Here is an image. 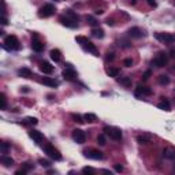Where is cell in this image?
I'll return each instance as SVG.
<instances>
[{"instance_id": "cell-1", "label": "cell", "mask_w": 175, "mask_h": 175, "mask_svg": "<svg viewBox=\"0 0 175 175\" xmlns=\"http://www.w3.org/2000/svg\"><path fill=\"white\" fill-rule=\"evenodd\" d=\"M59 21L63 26H67L70 29H74V27L78 26V15L71 10H66V14L62 15L59 18Z\"/></svg>"}, {"instance_id": "cell-2", "label": "cell", "mask_w": 175, "mask_h": 175, "mask_svg": "<svg viewBox=\"0 0 175 175\" xmlns=\"http://www.w3.org/2000/svg\"><path fill=\"white\" fill-rule=\"evenodd\" d=\"M75 41H77V43H78L85 51H88V52H90V53H93V55L98 56V49H97V47L94 45V44L92 43L90 40H88L86 37H84V36H77V37H75Z\"/></svg>"}, {"instance_id": "cell-3", "label": "cell", "mask_w": 175, "mask_h": 175, "mask_svg": "<svg viewBox=\"0 0 175 175\" xmlns=\"http://www.w3.org/2000/svg\"><path fill=\"white\" fill-rule=\"evenodd\" d=\"M103 131L107 137H110L111 140H115V141H120L122 137H123L122 130L118 129V127H115V126H106L103 129Z\"/></svg>"}, {"instance_id": "cell-4", "label": "cell", "mask_w": 175, "mask_h": 175, "mask_svg": "<svg viewBox=\"0 0 175 175\" xmlns=\"http://www.w3.org/2000/svg\"><path fill=\"white\" fill-rule=\"evenodd\" d=\"M4 48L8 51H17L21 48V43L18 40L17 36L14 34H10V36H6L4 39Z\"/></svg>"}, {"instance_id": "cell-5", "label": "cell", "mask_w": 175, "mask_h": 175, "mask_svg": "<svg viewBox=\"0 0 175 175\" xmlns=\"http://www.w3.org/2000/svg\"><path fill=\"white\" fill-rule=\"evenodd\" d=\"M44 152L48 155V157L53 159V160H62V159H63V156L60 155V152L53 145H51V144L44 145Z\"/></svg>"}, {"instance_id": "cell-6", "label": "cell", "mask_w": 175, "mask_h": 175, "mask_svg": "<svg viewBox=\"0 0 175 175\" xmlns=\"http://www.w3.org/2000/svg\"><path fill=\"white\" fill-rule=\"evenodd\" d=\"M167 62H168L167 55H165L164 52H159L157 55H156V58L152 60V66H155V67H157V69H161L167 65Z\"/></svg>"}, {"instance_id": "cell-7", "label": "cell", "mask_w": 175, "mask_h": 175, "mask_svg": "<svg viewBox=\"0 0 175 175\" xmlns=\"http://www.w3.org/2000/svg\"><path fill=\"white\" fill-rule=\"evenodd\" d=\"M84 156H85V157H88V159H93V160H101V159H104L103 152L98 151V149H93V148L85 149Z\"/></svg>"}, {"instance_id": "cell-8", "label": "cell", "mask_w": 175, "mask_h": 175, "mask_svg": "<svg viewBox=\"0 0 175 175\" xmlns=\"http://www.w3.org/2000/svg\"><path fill=\"white\" fill-rule=\"evenodd\" d=\"M55 6L53 4H45L39 10V17L40 18H49L55 14Z\"/></svg>"}, {"instance_id": "cell-9", "label": "cell", "mask_w": 175, "mask_h": 175, "mask_svg": "<svg viewBox=\"0 0 175 175\" xmlns=\"http://www.w3.org/2000/svg\"><path fill=\"white\" fill-rule=\"evenodd\" d=\"M62 77L66 79V81H75L77 79V73H75V70L73 69V66L67 63L66 65V70L62 73Z\"/></svg>"}, {"instance_id": "cell-10", "label": "cell", "mask_w": 175, "mask_h": 175, "mask_svg": "<svg viewBox=\"0 0 175 175\" xmlns=\"http://www.w3.org/2000/svg\"><path fill=\"white\" fill-rule=\"evenodd\" d=\"M31 48H33V51H36V52H43L44 48H45V45L39 39V34L37 33L31 34Z\"/></svg>"}, {"instance_id": "cell-11", "label": "cell", "mask_w": 175, "mask_h": 175, "mask_svg": "<svg viewBox=\"0 0 175 175\" xmlns=\"http://www.w3.org/2000/svg\"><path fill=\"white\" fill-rule=\"evenodd\" d=\"M155 37L160 41V43H164V44H174L175 43V34H173V33H156Z\"/></svg>"}, {"instance_id": "cell-12", "label": "cell", "mask_w": 175, "mask_h": 175, "mask_svg": "<svg viewBox=\"0 0 175 175\" xmlns=\"http://www.w3.org/2000/svg\"><path fill=\"white\" fill-rule=\"evenodd\" d=\"M73 140H74L77 144H84L85 141H86V133L84 131V130H81V129H75V130H73Z\"/></svg>"}, {"instance_id": "cell-13", "label": "cell", "mask_w": 175, "mask_h": 175, "mask_svg": "<svg viewBox=\"0 0 175 175\" xmlns=\"http://www.w3.org/2000/svg\"><path fill=\"white\" fill-rule=\"evenodd\" d=\"M134 94L137 97H144V96H151L152 94V89L146 85H138L134 90Z\"/></svg>"}, {"instance_id": "cell-14", "label": "cell", "mask_w": 175, "mask_h": 175, "mask_svg": "<svg viewBox=\"0 0 175 175\" xmlns=\"http://www.w3.org/2000/svg\"><path fill=\"white\" fill-rule=\"evenodd\" d=\"M127 34H129L131 39H141V37L144 36V31L140 29V27L133 26V27H130V29L127 30Z\"/></svg>"}, {"instance_id": "cell-15", "label": "cell", "mask_w": 175, "mask_h": 175, "mask_svg": "<svg viewBox=\"0 0 175 175\" xmlns=\"http://www.w3.org/2000/svg\"><path fill=\"white\" fill-rule=\"evenodd\" d=\"M40 82L41 84H44V85H47V86H51V88L59 86V82L56 81L55 78H51V77H43L40 79Z\"/></svg>"}, {"instance_id": "cell-16", "label": "cell", "mask_w": 175, "mask_h": 175, "mask_svg": "<svg viewBox=\"0 0 175 175\" xmlns=\"http://www.w3.org/2000/svg\"><path fill=\"white\" fill-rule=\"evenodd\" d=\"M29 137L31 140H33L34 142H37V144H41L44 140V135L41 134L40 131H37V130H30L29 131Z\"/></svg>"}, {"instance_id": "cell-17", "label": "cell", "mask_w": 175, "mask_h": 175, "mask_svg": "<svg viewBox=\"0 0 175 175\" xmlns=\"http://www.w3.org/2000/svg\"><path fill=\"white\" fill-rule=\"evenodd\" d=\"M152 137L151 134H148V133H142V134H138L137 135V142L138 144H149V142L152 141Z\"/></svg>"}, {"instance_id": "cell-18", "label": "cell", "mask_w": 175, "mask_h": 175, "mask_svg": "<svg viewBox=\"0 0 175 175\" xmlns=\"http://www.w3.org/2000/svg\"><path fill=\"white\" fill-rule=\"evenodd\" d=\"M40 70H41V73H44V74H52L53 66H51V63H48V62H43L40 65Z\"/></svg>"}, {"instance_id": "cell-19", "label": "cell", "mask_w": 175, "mask_h": 175, "mask_svg": "<svg viewBox=\"0 0 175 175\" xmlns=\"http://www.w3.org/2000/svg\"><path fill=\"white\" fill-rule=\"evenodd\" d=\"M106 73H107L108 77L116 78V77H119V74H120V69H118V67H112V66H110V67H107V69H106Z\"/></svg>"}, {"instance_id": "cell-20", "label": "cell", "mask_w": 175, "mask_h": 175, "mask_svg": "<svg viewBox=\"0 0 175 175\" xmlns=\"http://www.w3.org/2000/svg\"><path fill=\"white\" fill-rule=\"evenodd\" d=\"M49 56H51V59L53 60L55 63H59L60 60H62V52H60L59 49H51V52H49Z\"/></svg>"}, {"instance_id": "cell-21", "label": "cell", "mask_w": 175, "mask_h": 175, "mask_svg": "<svg viewBox=\"0 0 175 175\" xmlns=\"http://www.w3.org/2000/svg\"><path fill=\"white\" fill-rule=\"evenodd\" d=\"M157 107L160 108V110H164V111H170V110H171V104H170V101H168L165 97H161V100L159 101Z\"/></svg>"}, {"instance_id": "cell-22", "label": "cell", "mask_w": 175, "mask_h": 175, "mask_svg": "<svg viewBox=\"0 0 175 175\" xmlns=\"http://www.w3.org/2000/svg\"><path fill=\"white\" fill-rule=\"evenodd\" d=\"M17 73H18V75H19V77H22V78H30L31 75H33L31 70L27 69V67H22V69L18 70Z\"/></svg>"}, {"instance_id": "cell-23", "label": "cell", "mask_w": 175, "mask_h": 175, "mask_svg": "<svg viewBox=\"0 0 175 175\" xmlns=\"http://www.w3.org/2000/svg\"><path fill=\"white\" fill-rule=\"evenodd\" d=\"M163 156L165 159H170V160H174L175 159V148H165L163 151Z\"/></svg>"}, {"instance_id": "cell-24", "label": "cell", "mask_w": 175, "mask_h": 175, "mask_svg": "<svg viewBox=\"0 0 175 175\" xmlns=\"http://www.w3.org/2000/svg\"><path fill=\"white\" fill-rule=\"evenodd\" d=\"M118 84L123 85L125 88H131V78L130 77H120V78H118Z\"/></svg>"}, {"instance_id": "cell-25", "label": "cell", "mask_w": 175, "mask_h": 175, "mask_svg": "<svg viewBox=\"0 0 175 175\" xmlns=\"http://www.w3.org/2000/svg\"><path fill=\"white\" fill-rule=\"evenodd\" d=\"M90 33H92V36L96 37V39H103L104 37V30L100 29V27H93Z\"/></svg>"}, {"instance_id": "cell-26", "label": "cell", "mask_w": 175, "mask_h": 175, "mask_svg": "<svg viewBox=\"0 0 175 175\" xmlns=\"http://www.w3.org/2000/svg\"><path fill=\"white\" fill-rule=\"evenodd\" d=\"M2 163L4 164V167H11L12 164H14V160L10 157V156H2Z\"/></svg>"}, {"instance_id": "cell-27", "label": "cell", "mask_w": 175, "mask_h": 175, "mask_svg": "<svg viewBox=\"0 0 175 175\" xmlns=\"http://www.w3.org/2000/svg\"><path fill=\"white\" fill-rule=\"evenodd\" d=\"M84 119H85V122H88V123H94L97 120V116L94 115V114H85L84 115Z\"/></svg>"}, {"instance_id": "cell-28", "label": "cell", "mask_w": 175, "mask_h": 175, "mask_svg": "<svg viewBox=\"0 0 175 175\" xmlns=\"http://www.w3.org/2000/svg\"><path fill=\"white\" fill-rule=\"evenodd\" d=\"M157 81H159V84L160 85H168L170 84V77L165 75V74H161V75H159Z\"/></svg>"}, {"instance_id": "cell-29", "label": "cell", "mask_w": 175, "mask_h": 175, "mask_svg": "<svg viewBox=\"0 0 175 175\" xmlns=\"http://www.w3.org/2000/svg\"><path fill=\"white\" fill-rule=\"evenodd\" d=\"M23 123L25 125H37L39 123V120H37V118H33V116H27V118H25V120H23Z\"/></svg>"}, {"instance_id": "cell-30", "label": "cell", "mask_w": 175, "mask_h": 175, "mask_svg": "<svg viewBox=\"0 0 175 175\" xmlns=\"http://www.w3.org/2000/svg\"><path fill=\"white\" fill-rule=\"evenodd\" d=\"M86 22H88V25H90V26H93V27L98 26V22L96 21V18H93L92 15H86Z\"/></svg>"}, {"instance_id": "cell-31", "label": "cell", "mask_w": 175, "mask_h": 175, "mask_svg": "<svg viewBox=\"0 0 175 175\" xmlns=\"http://www.w3.org/2000/svg\"><path fill=\"white\" fill-rule=\"evenodd\" d=\"M97 144H98V145H101V146L107 144L106 134H98V135H97Z\"/></svg>"}, {"instance_id": "cell-32", "label": "cell", "mask_w": 175, "mask_h": 175, "mask_svg": "<svg viewBox=\"0 0 175 175\" xmlns=\"http://www.w3.org/2000/svg\"><path fill=\"white\" fill-rule=\"evenodd\" d=\"M71 118L74 119V122H78V123H84L85 122L84 116H81L79 114H71Z\"/></svg>"}, {"instance_id": "cell-33", "label": "cell", "mask_w": 175, "mask_h": 175, "mask_svg": "<svg viewBox=\"0 0 175 175\" xmlns=\"http://www.w3.org/2000/svg\"><path fill=\"white\" fill-rule=\"evenodd\" d=\"M0 146H2V152H3V153H7L8 149H10V144H7V142H4V141L0 144Z\"/></svg>"}, {"instance_id": "cell-34", "label": "cell", "mask_w": 175, "mask_h": 175, "mask_svg": "<svg viewBox=\"0 0 175 175\" xmlns=\"http://www.w3.org/2000/svg\"><path fill=\"white\" fill-rule=\"evenodd\" d=\"M39 164L43 165V167H45V168L51 167V163H49V161H48V160H44V159H39Z\"/></svg>"}, {"instance_id": "cell-35", "label": "cell", "mask_w": 175, "mask_h": 175, "mask_svg": "<svg viewBox=\"0 0 175 175\" xmlns=\"http://www.w3.org/2000/svg\"><path fill=\"white\" fill-rule=\"evenodd\" d=\"M0 97H2V108L3 110H6V107H7V98H6V94L2 93L0 94Z\"/></svg>"}, {"instance_id": "cell-36", "label": "cell", "mask_w": 175, "mask_h": 175, "mask_svg": "<svg viewBox=\"0 0 175 175\" xmlns=\"http://www.w3.org/2000/svg\"><path fill=\"white\" fill-rule=\"evenodd\" d=\"M23 168L26 171H30V170H33V168H34V164H31V163H29V161H26V163H23Z\"/></svg>"}, {"instance_id": "cell-37", "label": "cell", "mask_w": 175, "mask_h": 175, "mask_svg": "<svg viewBox=\"0 0 175 175\" xmlns=\"http://www.w3.org/2000/svg\"><path fill=\"white\" fill-rule=\"evenodd\" d=\"M152 75V70H146L144 73V75H142V81H146V79H149V77Z\"/></svg>"}, {"instance_id": "cell-38", "label": "cell", "mask_w": 175, "mask_h": 175, "mask_svg": "<svg viewBox=\"0 0 175 175\" xmlns=\"http://www.w3.org/2000/svg\"><path fill=\"white\" fill-rule=\"evenodd\" d=\"M82 173H84V174H88V173L93 174V173H94V170H93L92 167H84V168H82Z\"/></svg>"}, {"instance_id": "cell-39", "label": "cell", "mask_w": 175, "mask_h": 175, "mask_svg": "<svg viewBox=\"0 0 175 175\" xmlns=\"http://www.w3.org/2000/svg\"><path fill=\"white\" fill-rule=\"evenodd\" d=\"M123 65H125L126 67H131V66H133V60L131 59H125V60H123Z\"/></svg>"}, {"instance_id": "cell-40", "label": "cell", "mask_w": 175, "mask_h": 175, "mask_svg": "<svg viewBox=\"0 0 175 175\" xmlns=\"http://www.w3.org/2000/svg\"><path fill=\"white\" fill-rule=\"evenodd\" d=\"M114 168H115V171H118V173H122L123 171V167L120 164H115L114 165Z\"/></svg>"}, {"instance_id": "cell-41", "label": "cell", "mask_w": 175, "mask_h": 175, "mask_svg": "<svg viewBox=\"0 0 175 175\" xmlns=\"http://www.w3.org/2000/svg\"><path fill=\"white\" fill-rule=\"evenodd\" d=\"M27 171L25 170V168H22V170H18V171H15V175H25Z\"/></svg>"}, {"instance_id": "cell-42", "label": "cell", "mask_w": 175, "mask_h": 175, "mask_svg": "<svg viewBox=\"0 0 175 175\" xmlns=\"http://www.w3.org/2000/svg\"><path fill=\"white\" fill-rule=\"evenodd\" d=\"M114 58H115V56H114V53H112V52H110V53H107L106 60H107V62H108V60H114Z\"/></svg>"}, {"instance_id": "cell-43", "label": "cell", "mask_w": 175, "mask_h": 175, "mask_svg": "<svg viewBox=\"0 0 175 175\" xmlns=\"http://www.w3.org/2000/svg\"><path fill=\"white\" fill-rule=\"evenodd\" d=\"M106 23H107V25H110V26H114V25H115V22H114L112 18H108V19L106 21Z\"/></svg>"}, {"instance_id": "cell-44", "label": "cell", "mask_w": 175, "mask_h": 175, "mask_svg": "<svg viewBox=\"0 0 175 175\" xmlns=\"http://www.w3.org/2000/svg\"><path fill=\"white\" fill-rule=\"evenodd\" d=\"M146 2H148V4L151 6V7H156V6H157V4H156L155 0H146Z\"/></svg>"}, {"instance_id": "cell-45", "label": "cell", "mask_w": 175, "mask_h": 175, "mask_svg": "<svg viewBox=\"0 0 175 175\" xmlns=\"http://www.w3.org/2000/svg\"><path fill=\"white\" fill-rule=\"evenodd\" d=\"M170 56H171V58H174V59H175V48H173V49L170 51Z\"/></svg>"}, {"instance_id": "cell-46", "label": "cell", "mask_w": 175, "mask_h": 175, "mask_svg": "<svg viewBox=\"0 0 175 175\" xmlns=\"http://www.w3.org/2000/svg\"><path fill=\"white\" fill-rule=\"evenodd\" d=\"M96 14H98V15L103 14V10H97V11H96Z\"/></svg>"}, {"instance_id": "cell-47", "label": "cell", "mask_w": 175, "mask_h": 175, "mask_svg": "<svg viewBox=\"0 0 175 175\" xmlns=\"http://www.w3.org/2000/svg\"><path fill=\"white\" fill-rule=\"evenodd\" d=\"M174 70H175V66H174Z\"/></svg>"}]
</instances>
